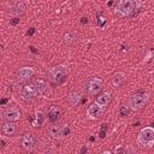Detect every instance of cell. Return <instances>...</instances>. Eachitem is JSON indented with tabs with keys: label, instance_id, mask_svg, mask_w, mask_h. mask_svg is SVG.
I'll return each mask as SVG.
<instances>
[{
	"label": "cell",
	"instance_id": "6da1fadb",
	"mask_svg": "<svg viewBox=\"0 0 154 154\" xmlns=\"http://www.w3.org/2000/svg\"><path fill=\"white\" fill-rule=\"evenodd\" d=\"M142 2L137 1V0H122L116 5L114 8V13L118 16H131L134 14V12L136 10H138L141 7Z\"/></svg>",
	"mask_w": 154,
	"mask_h": 154
},
{
	"label": "cell",
	"instance_id": "7a4b0ae2",
	"mask_svg": "<svg viewBox=\"0 0 154 154\" xmlns=\"http://www.w3.org/2000/svg\"><path fill=\"white\" fill-rule=\"evenodd\" d=\"M137 142L142 147L150 148L154 144V129L152 126H146L141 129L137 136Z\"/></svg>",
	"mask_w": 154,
	"mask_h": 154
},
{
	"label": "cell",
	"instance_id": "3957f363",
	"mask_svg": "<svg viewBox=\"0 0 154 154\" xmlns=\"http://www.w3.org/2000/svg\"><path fill=\"white\" fill-rule=\"evenodd\" d=\"M148 99H149L148 94H135L131 96V99L129 101V107L132 111H138L147 103Z\"/></svg>",
	"mask_w": 154,
	"mask_h": 154
},
{
	"label": "cell",
	"instance_id": "277c9868",
	"mask_svg": "<svg viewBox=\"0 0 154 154\" xmlns=\"http://www.w3.org/2000/svg\"><path fill=\"white\" fill-rule=\"evenodd\" d=\"M49 75L54 82H60L67 75V67L65 65H57L52 67V70L49 71Z\"/></svg>",
	"mask_w": 154,
	"mask_h": 154
},
{
	"label": "cell",
	"instance_id": "5b68a950",
	"mask_svg": "<svg viewBox=\"0 0 154 154\" xmlns=\"http://www.w3.org/2000/svg\"><path fill=\"white\" fill-rule=\"evenodd\" d=\"M34 73H35V70H34V67H31V66H24V67H20L19 70H18V73H17V79H18V82H25V81H28L29 78H31L32 76H34Z\"/></svg>",
	"mask_w": 154,
	"mask_h": 154
},
{
	"label": "cell",
	"instance_id": "8992f818",
	"mask_svg": "<svg viewBox=\"0 0 154 154\" xmlns=\"http://www.w3.org/2000/svg\"><path fill=\"white\" fill-rule=\"evenodd\" d=\"M36 95H37V90H36L35 84H26L22 89V93H20V97L25 101L32 100L34 97H36Z\"/></svg>",
	"mask_w": 154,
	"mask_h": 154
},
{
	"label": "cell",
	"instance_id": "52a82bcc",
	"mask_svg": "<svg viewBox=\"0 0 154 154\" xmlns=\"http://www.w3.org/2000/svg\"><path fill=\"white\" fill-rule=\"evenodd\" d=\"M103 88V83L100 78H91L88 83V91L90 95H96L97 93L101 91V89Z\"/></svg>",
	"mask_w": 154,
	"mask_h": 154
},
{
	"label": "cell",
	"instance_id": "ba28073f",
	"mask_svg": "<svg viewBox=\"0 0 154 154\" xmlns=\"http://www.w3.org/2000/svg\"><path fill=\"white\" fill-rule=\"evenodd\" d=\"M20 143H22V147L25 150H28V152L34 150L36 148V146H37V141H36V137L34 135H25V136H23Z\"/></svg>",
	"mask_w": 154,
	"mask_h": 154
},
{
	"label": "cell",
	"instance_id": "9c48e42d",
	"mask_svg": "<svg viewBox=\"0 0 154 154\" xmlns=\"http://www.w3.org/2000/svg\"><path fill=\"white\" fill-rule=\"evenodd\" d=\"M102 113H103V107L96 105L95 102L91 106H89V108L87 109V117L89 119H93V120L99 119L102 116Z\"/></svg>",
	"mask_w": 154,
	"mask_h": 154
},
{
	"label": "cell",
	"instance_id": "30bf717a",
	"mask_svg": "<svg viewBox=\"0 0 154 154\" xmlns=\"http://www.w3.org/2000/svg\"><path fill=\"white\" fill-rule=\"evenodd\" d=\"M2 117L7 122H16V120H18L20 118V111L18 108H16V107H10V108L4 111Z\"/></svg>",
	"mask_w": 154,
	"mask_h": 154
},
{
	"label": "cell",
	"instance_id": "8fae6325",
	"mask_svg": "<svg viewBox=\"0 0 154 154\" xmlns=\"http://www.w3.org/2000/svg\"><path fill=\"white\" fill-rule=\"evenodd\" d=\"M116 154H135V149L131 144H118L114 148Z\"/></svg>",
	"mask_w": 154,
	"mask_h": 154
},
{
	"label": "cell",
	"instance_id": "7c38bea8",
	"mask_svg": "<svg viewBox=\"0 0 154 154\" xmlns=\"http://www.w3.org/2000/svg\"><path fill=\"white\" fill-rule=\"evenodd\" d=\"M111 99H112V96H111L109 93H103L100 96H97L95 103L99 105V106H101V107H103V106H107L111 102Z\"/></svg>",
	"mask_w": 154,
	"mask_h": 154
},
{
	"label": "cell",
	"instance_id": "4fadbf2b",
	"mask_svg": "<svg viewBox=\"0 0 154 154\" xmlns=\"http://www.w3.org/2000/svg\"><path fill=\"white\" fill-rule=\"evenodd\" d=\"M16 131H17V125L14 123H12V122L4 123V125H2V132L5 135H8L10 136V135L16 134Z\"/></svg>",
	"mask_w": 154,
	"mask_h": 154
},
{
	"label": "cell",
	"instance_id": "5bb4252c",
	"mask_svg": "<svg viewBox=\"0 0 154 154\" xmlns=\"http://www.w3.org/2000/svg\"><path fill=\"white\" fill-rule=\"evenodd\" d=\"M82 96H83L82 91H79V90H75V91H72V93L69 95V102H70V105L76 106V105L81 101Z\"/></svg>",
	"mask_w": 154,
	"mask_h": 154
},
{
	"label": "cell",
	"instance_id": "9a60e30c",
	"mask_svg": "<svg viewBox=\"0 0 154 154\" xmlns=\"http://www.w3.org/2000/svg\"><path fill=\"white\" fill-rule=\"evenodd\" d=\"M24 10H25V6H24L23 2H16L14 5H12V6L10 7V13H11V14H16V16H18V14L23 13Z\"/></svg>",
	"mask_w": 154,
	"mask_h": 154
},
{
	"label": "cell",
	"instance_id": "2e32d148",
	"mask_svg": "<svg viewBox=\"0 0 154 154\" xmlns=\"http://www.w3.org/2000/svg\"><path fill=\"white\" fill-rule=\"evenodd\" d=\"M59 114H60L59 107H58V106H52V107L49 108V112H48V118H49V120H51L52 123H54V122L58 120Z\"/></svg>",
	"mask_w": 154,
	"mask_h": 154
},
{
	"label": "cell",
	"instance_id": "e0dca14e",
	"mask_svg": "<svg viewBox=\"0 0 154 154\" xmlns=\"http://www.w3.org/2000/svg\"><path fill=\"white\" fill-rule=\"evenodd\" d=\"M124 79H125V73H123V72H116L113 75V77H112V84L114 87H119L124 82Z\"/></svg>",
	"mask_w": 154,
	"mask_h": 154
},
{
	"label": "cell",
	"instance_id": "ac0fdd59",
	"mask_svg": "<svg viewBox=\"0 0 154 154\" xmlns=\"http://www.w3.org/2000/svg\"><path fill=\"white\" fill-rule=\"evenodd\" d=\"M35 87H36L37 94H42V93H45V91L47 90L48 84H47V82L43 81V79H37V81L35 82Z\"/></svg>",
	"mask_w": 154,
	"mask_h": 154
},
{
	"label": "cell",
	"instance_id": "d6986e66",
	"mask_svg": "<svg viewBox=\"0 0 154 154\" xmlns=\"http://www.w3.org/2000/svg\"><path fill=\"white\" fill-rule=\"evenodd\" d=\"M49 134H51L52 137H54V138L61 137V126H60V125H52V126L49 128Z\"/></svg>",
	"mask_w": 154,
	"mask_h": 154
},
{
	"label": "cell",
	"instance_id": "ffe728a7",
	"mask_svg": "<svg viewBox=\"0 0 154 154\" xmlns=\"http://www.w3.org/2000/svg\"><path fill=\"white\" fill-rule=\"evenodd\" d=\"M64 38H65V42H66V43H72V42L76 41L77 36H76L75 32H66V34L64 35Z\"/></svg>",
	"mask_w": 154,
	"mask_h": 154
},
{
	"label": "cell",
	"instance_id": "44dd1931",
	"mask_svg": "<svg viewBox=\"0 0 154 154\" xmlns=\"http://www.w3.org/2000/svg\"><path fill=\"white\" fill-rule=\"evenodd\" d=\"M43 123V116H42V112H37L36 113V119L34 122V126H41Z\"/></svg>",
	"mask_w": 154,
	"mask_h": 154
},
{
	"label": "cell",
	"instance_id": "7402d4cb",
	"mask_svg": "<svg viewBox=\"0 0 154 154\" xmlns=\"http://www.w3.org/2000/svg\"><path fill=\"white\" fill-rule=\"evenodd\" d=\"M70 126L69 125H63L61 126V136H67L70 134Z\"/></svg>",
	"mask_w": 154,
	"mask_h": 154
},
{
	"label": "cell",
	"instance_id": "603a6c76",
	"mask_svg": "<svg viewBox=\"0 0 154 154\" xmlns=\"http://www.w3.org/2000/svg\"><path fill=\"white\" fill-rule=\"evenodd\" d=\"M129 114V108L126 106H122L120 107V116L122 117H126Z\"/></svg>",
	"mask_w": 154,
	"mask_h": 154
},
{
	"label": "cell",
	"instance_id": "cb8c5ba5",
	"mask_svg": "<svg viewBox=\"0 0 154 154\" xmlns=\"http://www.w3.org/2000/svg\"><path fill=\"white\" fill-rule=\"evenodd\" d=\"M152 55H153V51L150 49L148 53H147V55H146V58H144V63H147L148 60H150V58H152Z\"/></svg>",
	"mask_w": 154,
	"mask_h": 154
},
{
	"label": "cell",
	"instance_id": "d4e9b609",
	"mask_svg": "<svg viewBox=\"0 0 154 154\" xmlns=\"http://www.w3.org/2000/svg\"><path fill=\"white\" fill-rule=\"evenodd\" d=\"M32 32H34V28H31V30H30V31H28V34H30V35H31Z\"/></svg>",
	"mask_w": 154,
	"mask_h": 154
},
{
	"label": "cell",
	"instance_id": "484cf974",
	"mask_svg": "<svg viewBox=\"0 0 154 154\" xmlns=\"http://www.w3.org/2000/svg\"><path fill=\"white\" fill-rule=\"evenodd\" d=\"M85 22H87V18L83 17V18H82V23H85Z\"/></svg>",
	"mask_w": 154,
	"mask_h": 154
},
{
	"label": "cell",
	"instance_id": "4316f807",
	"mask_svg": "<svg viewBox=\"0 0 154 154\" xmlns=\"http://www.w3.org/2000/svg\"><path fill=\"white\" fill-rule=\"evenodd\" d=\"M4 49V46H2V43H0V52Z\"/></svg>",
	"mask_w": 154,
	"mask_h": 154
},
{
	"label": "cell",
	"instance_id": "83f0119b",
	"mask_svg": "<svg viewBox=\"0 0 154 154\" xmlns=\"http://www.w3.org/2000/svg\"><path fill=\"white\" fill-rule=\"evenodd\" d=\"M101 154H111L109 152H103V153H101Z\"/></svg>",
	"mask_w": 154,
	"mask_h": 154
},
{
	"label": "cell",
	"instance_id": "f1b7e54d",
	"mask_svg": "<svg viewBox=\"0 0 154 154\" xmlns=\"http://www.w3.org/2000/svg\"><path fill=\"white\" fill-rule=\"evenodd\" d=\"M0 154H1V153H0Z\"/></svg>",
	"mask_w": 154,
	"mask_h": 154
}]
</instances>
